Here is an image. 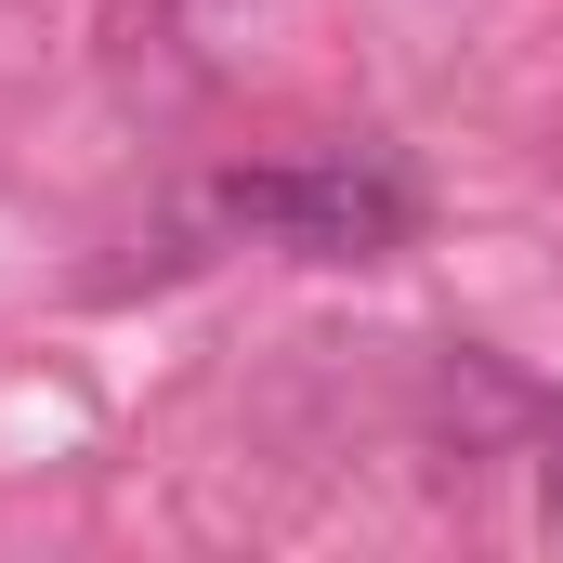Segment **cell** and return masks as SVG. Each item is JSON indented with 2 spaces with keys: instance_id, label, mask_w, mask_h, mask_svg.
<instances>
[{
  "instance_id": "6da1fadb",
  "label": "cell",
  "mask_w": 563,
  "mask_h": 563,
  "mask_svg": "<svg viewBox=\"0 0 563 563\" xmlns=\"http://www.w3.org/2000/svg\"><path fill=\"white\" fill-rule=\"evenodd\" d=\"M236 236H288L301 263H380V250H407L420 236V184L394 170V157H288V170H236L223 197H210Z\"/></svg>"
},
{
  "instance_id": "7a4b0ae2",
  "label": "cell",
  "mask_w": 563,
  "mask_h": 563,
  "mask_svg": "<svg viewBox=\"0 0 563 563\" xmlns=\"http://www.w3.org/2000/svg\"><path fill=\"white\" fill-rule=\"evenodd\" d=\"M525 432H538V485H551V511H563V407H525Z\"/></svg>"
}]
</instances>
